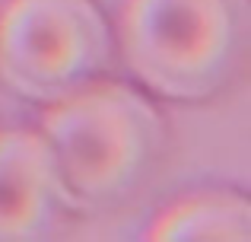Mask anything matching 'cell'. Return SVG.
Masks as SVG:
<instances>
[{
    "instance_id": "cell-1",
    "label": "cell",
    "mask_w": 251,
    "mask_h": 242,
    "mask_svg": "<svg viewBox=\"0 0 251 242\" xmlns=\"http://www.w3.org/2000/svg\"><path fill=\"white\" fill-rule=\"evenodd\" d=\"M38 131L76 211H108L130 201L156 175L169 147L166 118L150 93L105 77L45 106Z\"/></svg>"
},
{
    "instance_id": "cell-2",
    "label": "cell",
    "mask_w": 251,
    "mask_h": 242,
    "mask_svg": "<svg viewBox=\"0 0 251 242\" xmlns=\"http://www.w3.org/2000/svg\"><path fill=\"white\" fill-rule=\"evenodd\" d=\"M124 64L156 99L203 106L242 77L251 48V0H124Z\"/></svg>"
},
{
    "instance_id": "cell-3",
    "label": "cell",
    "mask_w": 251,
    "mask_h": 242,
    "mask_svg": "<svg viewBox=\"0 0 251 242\" xmlns=\"http://www.w3.org/2000/svg\"><path fill=\"white\" fill-rule=\"evenodd\" d=\"M115 32L96 0H3L0 83L16 99L54 106L102 80Z\"/></svg>"
},
{
    "instance_id": "cell-4",
    "label": "cell",
    "mask_w": 251,
    "mask_h": 242,
    "mask_svg": "<svg viewBox=\"0 0 251 242\" xmlns=\"http://www.w3.org/2000/svg\"><path fill=\"white\" fill-rule=\"evenodd\" d=\"M76 211L42 131H0V242L54 236Z\"/></svg>"
},
{
    "instance_id": "cell-5",
    "label": "cell",
    "mask_w": 251,
    "mask_h": 242,
    "mask_svg": "<svg viewBox=\"0 0 251 242\" xmlns=\"http://www.w3.org/2000/svg\"><path fill=\"white\" fill-rule=\"evenodd\" d=\"M153 242H248L251 204L239 191H201L166 207L147 230Z\"/></svg>"
}]
</instances>
